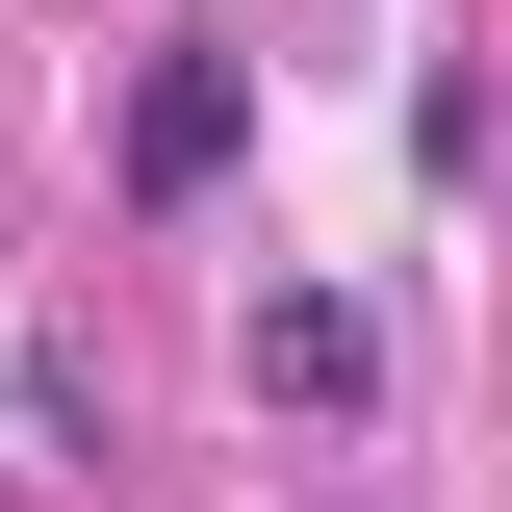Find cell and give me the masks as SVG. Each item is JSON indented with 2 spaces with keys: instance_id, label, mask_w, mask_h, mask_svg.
Masks as SVG:
<instances>
[{
  "instance_id": "1",
  "label": "cell",
  "mask_w": 512,
  "mask_h": 512,
  "mask_svg": "<svg viewBox=\"0 0 512 512\" xmlns=\"http://www.w3.org/2000/svg\"><path fill=\"white\" fill-rule=\"evenodd\" d=\"M231 154H256V77L231 52H154V77H128V205H205Z\"/></svg>"
},
{
  "instance_id": "2",
  "label": "cell",
  "mask_w": 512,
  "mask_h": 512,
  "mask_svg": "<svg viewBox=\"0 0 512 512\" xmlns=\"http://www.w3.org/2000/svg\"><path fill=\"white\" fill-rule=\"evenodd\" d=\"M256 384H282V410H359V384H384V308H359V282H282V308H256Z\"/></svg>"
}]
</instances>
